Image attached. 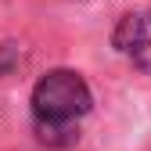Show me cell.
I'll return each mask as SVG.
<instances>
[{
	"mask_svg": "<svg viewBox=\"0 0 151 151\" xmlns=\"http://www.w3.org/2000/svg\"><path fill=\"white\" fill-rule=\"evenodd\" d=\"M93 97L90 86L79 72L72 68H54L32 86V115L50 119V122H76L90 111Z\"/></svg>",
	"mask_w": 151,
	"mask_h": 151,
	"instance_id": "6da1fadb",
	"label": "cell"
},
{
	"mask_svg": "<svg viewBox=\"0 0 151 151\" xmlns=\"http://www.w3.org/2000/svg\"><path fill=\"white\" fill-rule=\"evenodd\" d=\"M115 47L137 68L151 72V11H133V14L119 18V25H115Z\"/></svg>",
	"mask_w": 151,
	"mask_h": 151,
	"instance_id": "7a4b0ae2",
	"label": "cell"
},
{
	"mask_svg": "<svg viewBox=\"0 0 151 151\" xmlns=\"http://www.w3.org/2000/svg\"><path fill=\"white\" fill-rule=\"evenodd\" d=\"M36 140L47 147H72L79 140L76 122H50V119H36Z\"/></svg>",
	"mask_w": 151,
	"mask_h": 151,
	"instance_id": "3957f363",
	"label": "cell"
}]
</instances>
